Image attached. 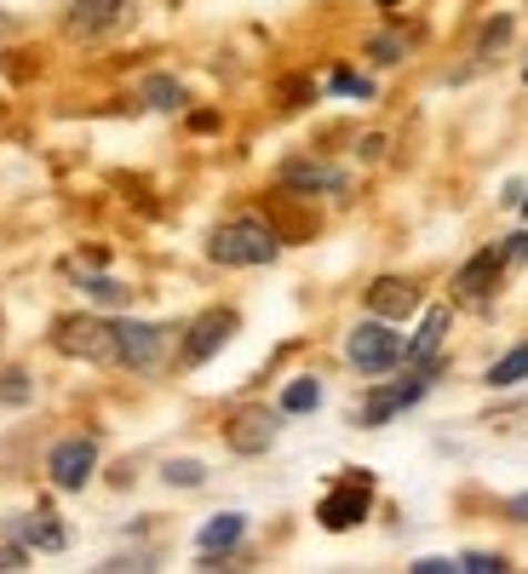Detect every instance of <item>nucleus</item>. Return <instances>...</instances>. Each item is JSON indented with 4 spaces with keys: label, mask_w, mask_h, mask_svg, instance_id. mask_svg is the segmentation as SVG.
I'll return each mask as SVG.
<instances>
[{
    "label": "nucleus",
    "mask_w": 528,
    "mask_h": 574,
    "mask_svg": "<svg viewBox=\"0 0 528 574\" xmlns=\"http://www.w3.org/2000/svg\"><path fill=\"white\" fill-rule=\"evenodd\" d=\"M500 264H506V248H488V253H477L466 270H459V299H466V305H483V299L494 293V276H500Z\"/></svg>",
    "instance_id": "10"
},
{
    "label": "nucleus",
    "mask_w": 528,
    "mask_h": 574,
    "mask_svg": "<svg viewBox=\"0 0 528 574\" xmlns=\"http://www.w3.org/2000/svg\"><path fill=\"white\" fill-rule=\"evenodd\" d=\"M448 568H459V563H448V557H425V563H414V574H448Z\"/></svg>",
    "instance_id": "25"
},
{
    "label": "nucleus",
    "mask_w": 528,
    "mask_h": 574,
    "mask_svg": "<svg viewBox=\"0 0 528 574\" xmlns=\"http://www.w3.org/2000/svg\"><path fill=\"white\" fill-rule=\"evenodd\" d=\"M81 288L98 299V305H126V288H121V282H110V276H87Z\"/></svg>",
    "instance_id": "19"
},
{
    "label": "nucleus",
    "mask_w": 528,
    "mask_h": 574,
    "mask_svg": "<svg viewBox=\"0 0 528 574\" xmlns=\"http://www.w3.org/2000/svg\"><path fill=\"white\" fill-rule=\"evenodd\" d=\"M29 540H35V546H63V528L58 523H35V528H29Z\"/></svg>",
    "instance_id": "23"
},
{
    "label": "nucleus",
    "mask_w": 528,
    "mask_h": 574,
    "mask_svg": "<svg viewBox=\"0 0 528 574\" xmlns=\"http://www.w3.org/2000/svg\"><path fill=\"white\" fill-rule=\"evenodd\" d=\"M351 362L362 367V374H385V367H396L403 362V340L390 333V322L379 316V322H362L356 333H351Z\"/></svg>",
    "instance_id": "3"
},
{
    "label": "nucleus",
    "mask_w": 528,
    "mask_h": 574,
    "mask_svg": "<svg viewBox=\"0 0 528 574\" xmlns=\"http://www.w3.org/2000/svg\"><path fill=\"white\" fill-rule=\"evenodd\" d=\"M522 75H528V70H522Z\"/></svg>",
    "instance_id": "31"
},
{
    "label": "nucleus",
    "mask_w": 528,
    "mask_h": 574,
    "mask_svg": "<svg viewBox=\"0 0 528 574\" xmlns=\"http://www.w3.org/2000/svg\"><path fill=\"white\" fill-rule=\"evenodd\" d=\"M242 534H247V517L224 512V517H213V523L202 528V540H195V546H202V557H219V552H230V546H236Z\"/></svg>",
    "instance_id": "14"
},
{
    "label": "nucleus",
    "mask_w": 528,
    "mask_h": 574,
    "mask_svg": "<svg viewBox=\"0 0 528 574\" xmlns=\"http://www.w3.org/2000/svg\"><path fill=\"white\" fill-rule=\"evenodd\" d=\"M282 179H287L293 190H339V184H345L334 167H316V161H287Z\"/></svg>",
    "instance_id": "15"
},
{
    "label": "nucleus",
    "mask_w": 528,
    "mask_h": 574,
    "mask_svg": "<svg viewBox=\"0 0 528 574\" xmlns=\"http://www.w3.org/2000/svg\"><path fill=\"white\" fill-rule=\"evenodd\" d=\"M511 259H528V235H511V242H506V264Z\"/></svg>",
    "instance_id": "26"
},
{
    "label": "nucleus",
    "mask_w": 528,
    "mask_h": 574,
    "mask_svg": "<svg viewBox=\"0 0 528 574\" xmlns=\"http://www.w3.org/2000/svg\"><path fill=\"white\" fill-rule=\"evenodd\" d=\"M230 333H236V311H207V316H195L190 333H184V362H207L230 345Z\"/></svg>",
    "instance_id": "5"
},
{
    "label": "nucleus",
    "mask_w": 528,
    "mask_h": 574,
    "mask_svg": "<svg viewBox=\"0 0 528 574\" xmlns=\"http://www.w3.org/2000/svg\"><path fill=\"white\" fill-rule=\"evenodd\" d=\"M517 380H528V345L488 367V385H517Z\"/></svg>",
    "instance_id": "16"
},
{
    "label": "nucleus",
    "mask_w": 528,
    "mask_h": 574,
    "mask_svg": "<svg viewBox=\"0 0 528 574\" xmlns=\"http://www.w3.org/2000/svg\"><path fill=\"white\" fill-rule=\"evenodd\" d=\"M115 328H121V367H139V374H150V367L167 362L173 328H150V322H115Z\"/></svg>",
    "instance_id": "4"
},
{
    "label": "nucleus",
    "mask_w": 528,
    "mask_h": 574,
    "mask_svg": "<svg viewBox=\"0 0 528 574\" xmlns=\"http://www.w3.org/2000/svg\"><path fill=\"white\" fill-rule=\"evenodd\" d=\"M368 500H374V483L356 471V477H345V489H334L322 500V523L327 528H356L362 517H368Z\"/></svg>",
    "instance_id": "6"
},
{
    "label": "nucleus",
    "mask_w": 528,
    "mask_h": 574,
    "mask_svg": "<svg viewBox=\"0 0 528 574\" xmlns=\"http://www.w3.org/2000/svg\"><path fill=\"white\" fill-rule=\"evenodd\" d=\"M207 253H213L219 264H236V270H242V264H271V259L282 253V242H276V230L258 224V219H230V224L213 230Z\"/></svg>",
    "instance_id": "1"
},
{
    "label": "nucleus",
    "mask_w": 528,
    "mask_h": 574,
    "mask_svg": "<svg viewBox=\"0 0 528 574\" xmlns=\"http://www.w3.org/2000/svg\"><path fill=\"white\" fill-rule=\"evenodd\" d=\"M374 52H379V63H396V52H403V41H374Z\"/></svg>",
    "instance_id": "27"
},
{
    "label": "nucleus",
    "mask_w": 528,
    "mask_h": 574,
    "mask_svg": "<svg viewBox=\"0 0 528 574\" xmlns=\"http://www.w3.org/2000/svg\"><path fill=\"white\" fill-rule=\"evenodd\" d=\"M224 436H230V449H236V454H264L276 443V414L271 409H242L236 420H230Z\"/></svg>",
    "instance_id": "8"
},
{
    "label": "nucleus",
    "mask_w": 528,
    "mask_h": 574,
    "mask_svg": "<svg viewBox=\"0 0 528 574\" xmlns=\"http://www.w3.org/2000/svg\"><path fill=\"white\" fill-rule=\"evenodd\" d=\"M414 305H419V288L396 282V276H385V282H374V288H368V311H374V316H385V322L414 316Z\"/></svg>",
    "instance_id": "11"
},
{
    "label": "nucleus",
    "mask_w": 528,
    "mask_h": 574,
    "mask_svg": "<svg viewBox=\"0 0 528 574\" xmlns=\"http://www.w3.org/2000/svg\"><path fill=\"white\" fill-rule=\"evenodd\" d=\"M52 345L75 362H121V328L104 316H63L52 328Z\"/></svg>",
    "instance_id": "2"
},
{
    "label": "nucleus",
    "mask_w": 528,
    "mask_h": 574,
    "mask_svg": "<svg viewBox=\"0 0 528 574\" xmlns=\"http://www.w3.org/2000/svg\"><path fill=\"white\" fill-rule=\"evenodd\" d=\"M511 517H522V523H528V494H517V500H511Z\"/></svg>",
    "instance_id": "29"
},
{
    "label": "nucleus",
    "mask_w": 528,
    "mask_h": 574,
    "mask_svg": "<svg viewBox=\"0 0 528 574\" xmlns=\"http://www.w3.org/2000/svg\"><path fill=\"white\" fill-rule=\"evenodd\" d=\"M459 568H471V574H500L506 557H494V552H471V557H459Z\"/></svg>",
    "instance_id": "22"
},
{
    "label": "nucleus",
    "mask_w": 528,
    "mask_h": 574,
    "mask_svg": "<svg viewBox=\"0 0 528 574\" xmlns=\"http://www.w3.org/2000/svg\"><path fill=\"white\" fill-rule=\"evenodd\" d=\"M443 333H448V305H431L425 322H419V333H414V345H403V356L408 362H431L437 345H443Z\"/></svg>",
    "instance_id": "13"
},
{
    "label": "nucleus",
    "mask_w": 528,
    "mask_h": 574,
    "mask_svg": "<svg viewBox=\"0 0 528 574\" xmlns=\"http://www.w3.org/2000/svg\"><path fill=\"white\" fill-rule=\"evenodd\" d=\"M144 98L155 110H179L184 104V92H179V81H167V75H155V81H144Z\"/></svg>",
    "instance_id": "17"
},
{
    "label": "nucleus",
    "mask_w": 528,
    "mask_h": 574,
    "mask_svg": "<svg viewBox=\"0 0 528 574\" xmlns=\"http://www.w3.org/2000/svg\"><path fill=\"white\" fill-rule=\"evenodd\" d=\"M92 465H98V449H92V443H81V436H75V443H58V449H52V483H58V489H81V483L92 477Z\"/></svg>",
    "instance_id": "9"
},
{
    "label": "nucleus",
    "mask_w": 528,
    "mask_h": 574,
    "mask_svg": "<svg viewBox=\"0 0 528 574\" xmlns=\"http://www.w3.org/2000/svg\"><path fill=\"white\" fill-rule=\"evenodd\" d=\"M0 396H7V402H29V380H23V374H7V385H0Z\"/></svg>",
    "instance_id": "24"
},
{
    "label": "nucleus",
    "mask_w": 528,
    "mask_h": 574,
    "mask_svg": "<svg viewBox=\"0 0 528 574\" xmlns=\"http://www.w3.org/2000/svg\"><path fill=\"white\" fill-rule=\"evenodd\" d=\"M506 36H511V23H506V18H494V23H488V36H483V47H477V58H494V52L506 47Z\"/></svg>",
    "instance_id": "21"
},
{
    "label": "nucleus",
    "mask_w": 528,
    "mask_h": 574,
    "mask_svg": "<svg viewBox=\"0 0 528 574\" xmlns=\"http://www.w3.org/2000/svg\"><path fill=\"white\" fill-rule=\"evenodd\" d=\"M522 213H528V201H522Z\"/></svg>",
    "instance_id": "30"
},
{
    "label": "nucleus",
    "mask_w": 528,
    "mask_h": 574,
    "mask_svg": "<svg viewBox=\"0 0 528 574\" xmlns=\"http://www.w3.org/2000/svg\"><path fill=\"white\" fill-rule=\"evenodd\" d=\"M202 477H207V471L195 465V460H173V465H167V483H173V489H195Z\"/></svg>",
    "instance_id": "20"
},
{
    "label": "nucleus",
    "mask_w": 528,
    "mask_h": 574,
    "mask_svg": "<svg viewBox=\"0 0 528 574\" xmlns=\"http://www.w3.org/2000/svg\"><path fill=\"white\" fill-rule=\"evenodd\" d=\"M121 12H126V0H70L63 29H70V41H98L121 23Z\"/></svg>",
    "instance_id": "7"
},
{
    "label": "nucleus",
    "mask_w": 528,
    "mask_h": 574,
    "mask_svg": "<svg viewBox=\"0 0 528 574\" xmlns=\"http://www.w3.org/2000/svg\"><path fill=\"white\" fill-rule=\"evenodd\" d=\"M334 92H368V81H356V75H334Z\"/></svg>",
    "instance_id": "28"
},
{
    "label": "nucleus",
    "mask_w": 528,
    "mask_h": 574,
    "mask_svg": "<svg viewBox=\"0 0 528 574\" xmlns=\"http://www.w3.org/2000/svg\"><path fill=\"white\" fill-rule=\"evenodd\" d=\"M425 385H431V380H425V374H414L408 385H390V391H379V396L368 402V409H362V420H368V425H379V420H390V414H403L408 402H419V396H425Z\"/></svg>",
    "instance_id": "12"
},
{
    "label": "nucleus",
    "mask_w": 528,
    "mask_h": 574,
    "mask_svg": "<svg viewBox=\"0 0 528 574\" xmlns=\"http://www.w3.org/2000/svg\"><path fill=\"white\" fill-rule=\"evenodd\" d=\"M316 402H322L316 380H299V385H287V396H282V409H287V414H311Z\"/></svg>",
    "instance_id": "18"
}]
</instances>
